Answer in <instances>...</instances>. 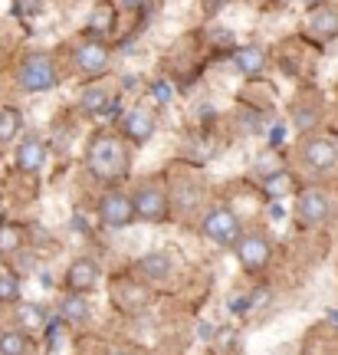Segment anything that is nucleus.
Here are the masks:
<instances>
[{
	"label": "nucleus",
	"instance_id": "obj_1",
	"mask_svg": "<svg viewBox=\"0 0 338 355\" xmlns=\"http://www.w3.org/2000/svg\"><path fill=\"white\" fill-rule=\"evenodd\" d=\"M89 175L99 181H118L128 175V148L125 141L112 132H96L86 148Z\"/></svg>",
	"mask_w": 338,
	"mask_h": 355
},
{
	"label": "nucleus",
	"instance_id": "obj_2",
	"mask_svg": "<svg viewBox=\"0 0 338 355\" xmlns=\"http://www.w3.org/2000/svg\"><path fill=\"white\" fill-rule=\"evenodd\" d=\"M56 63H53L50 53H26L20 66H17V86L20 92H46L56 86Z\"/></svg>",
	"mask_w": 338,
	"mask_h": 355
},
{
	"label": "nucleus",
	"instance_id": "obj_3",
	"mask_svg": "<svg viewBox=\"0 0 338 355\" xmlns=\"http://www.w3.org/2000/svg\"><path fill=\"white\" fill-rule=\"evenodd\" d=\"M73 66L79 76L86 79H99L109 73V66H112V53L109 46L102 43V40H82L73 53Z\"/></svg>",
	"mask_w": 338,
	"mask_h": 355
},
{
	"label": "nucleus",
	"instance_id": "obj_4",
	"mask_svg": "<svg viewBox=\"0 0 338 355\" xmlns=\"http://www.w3.org/2000/svg\"><path fill=\"white\" fill-rule=\"evenodd\" d=\"M201 234L213 243H237L240 241V217L230 207H211L201 220Z\"/></svg>",
	"mask_w": 338,
	"mask_h": 355
},
{
	"label": "nucleus",
	"instance_id": "obj_5",
	"mask_svg": "<svg viewBox=\"0 0 338 355\" xmlns=\"http://www.w3.org/2000/svg\"><path fill=\"white\" fill-rule=\"evenodd\" d=\"M132 204H135V217L148 220V224H158V220L168 217V191L161 184H154V181H145L135 191Z\"/></svg>",
	"mask_w": 338,
	"mask_h": 355
},
{
	"label": "nucleus",
	"instance_id": "obj_6",
	"mask_svg": "<svg viewBox=\"0 0 338 355\" xmlns=\"http://www.w3.org/2000/svg\"><path fill=\"white\" fill-rule=\"evenodd\" d=\"M132 217H135V204H132V198L122 194V191H112V194H105L99 201V220L105 227L122 230L132 224Z\"/></svg>",
	"mask_w": 338,
	"mask_h": 355
},
{
	"label": "nucleus",
	"instance_id": "obj_7",
	"mask_svg": "<svg viewBox=\"0 0 338 355\" xmlns=\"http://www.w3.org/2000/svg\"><path fill=\"white\" fill-rule=\"evenodd\" d=\"M328 211H332V201H328L326 191L319 188H305L296 201V217H299L302 227H319L328 217Z\"/></svg>",
	"mask_w": 338,
	"mask_h": 355
},
{
	"label": "nucleus",
	"instance_id": "obj_8",
	"mask_svg": "<svg viewBox=\"0 0 338 355\" xmlns=\"http://www.w3.org/2000/svg\"><path fill=\"white\" fill-rule=\"evenodd\" d=\"M233 250H237V260L250 273H256V270H263L266 263H269V254H273V247H269V241H266L263 234H240V241L233 243Z\"/></svg>",
	"mask_w": 338,
	"mask_h": 355
},
{
	"label": "nucleus",
	"instance_id": "obj_9",
	"mask_svg": "<svg viewBox=\"0 0 338 355\" xmlns=\"http://www.w3.org/2000/svg\"><path fill=\"white\" fill-rule=\"evenodd\" d=\"M122 135H125L128 141H135V145H145V141L154 135V115H151V109H145V105L128 109V112L122 115Z\"/></svg>",
	"mask_w": 338,
	"mask_h": 355
},
{
	"label": "nucleus",
	"instance_id": "obj_10",
	"mask_svg": "<svg viewBox=\"0 0 338 355\" xmlns=\"http://www.w3.org/2000/svg\"><path fill=\"white\" fill-rule=\"evenodd\" d=\"M302 162H305V168H312V171H328V168L338 162V145L332 139L315 135V139L305 141V148H302Z\"/></svg>",
	"mask_w": 338,
	"mask_h": 355
},
{
	"label": "nucleus",
	"instance_id": "obj_11",
	"mask_svg": "<svg viewBox=\"0 0 338 355\" xmlns=\"http://www.w3.org/2000/svg\"><path fill=\"white\" fill-rule=\"evenodd\" d=\"M13 162H17V168H20L24 175H37L39 168L46 165V145H43V139H37V135H26V139L17 145Z\"/></svg>",
	"mask_w": 338,
	"mask_h": 355
},
{
	"label": "nucleus",
	"instance_id": "obj_12",
	"mask_svg": "<svg viewBox=\"0 0 338 355\" xmlns=\"http://www.w3.org/2000/svg\"><path fill=\"white\" fill-rule=\"evenodd\" d=\"M233 69H237L240 76H260L266 69V50L263 46H256V43H250V46H240V50H233Z\"/></svg>",
	"mask_w": 338,
	"mask_h": 355
},
{
	"label": "nucleus",
	"instance_id": "obj_13",
	"mask_svg": "<svg viewBox=\"0 0 338 355\" xmlns=\"http://www.w3.org/2000/svg\"><path fill=\"white\" fill-rule=\"evenodd\" d=\"M66 283H69V290L73 293H82V296H86L89 290H96V286H99V266L82 257V260H75V263L69 266Z\"/></svg>",
	"mask_w": 338,
	"mask_h": 355
},
{
	"label": "nucleus",
	"instance_id": "obj_14",
	"mask_svg": "<svg viewBox=\"0 0 338 355\" xmlns=\"http://www.w3.org/2000/svg\"><path fill=\"white\" fill-rule=\"evenodd\" d=\"M309 30L319 40H335L338 37V10L335 7H319L309 17Z\"/></svg>",
	"mask_w": 338,
	"mask_h": 355
},
{
	"label": "nucleus",
	"instance_id": "obj_15",
	"mask_svg": "<svg viewBox=\"0 0 338 355\" xmlns=\"http://www.w3.org/2000/svg\"><path fill=\"white\" fill-rule=\"evenodd\" d=\"M112 30H115V7H109V3H99L96 10L89 13L86 33L96 40V37H109Z\"/></svg>",
	"mask_w": 338,
	"mask_h": 355
},
{
	"label": "nucleus",
	"instance_id": "obj_16",
	"mask_svg": "<svg viewBox=\"0 0 338 355\" xmlns=\"http://www.w3.org/2000/svg\"><path fill=\"white\" fill-rule=\"evenodd\" d=\"M17 326L24 332H39L46 329V313L37 303H20L17 306Z\"/></svg>",
	"mask_w": 338,
	"mask_h": 355
},
{
	"label": "nucleus",
	"instance_id": "obj_17",
	"mask_svg": "<svg viewBox=\"0 0 338 355\" xmlns=\"http://www.w3.org/2000/svg\"><path fill=\"white\" fill-rule=\"evenodd\" d=\"M138 270H141L148 279H168L171 277V270H175V263H171V257L168 254L154 250V254H148L141 263H138Z\"/></svg>",
	"mask_w": 338,
	"mask_h": 355
},
{
	"label": "nucleus",
	"instance_id": "obj_18",
	"mask_svg": "<svg viewBox=\"0 0 338 355\" xmlns=\"http://www.w3.org/2000/svg\"><path fill=\"white\" fill-rule=\"evenodd\" d=\"M109 102H112V92H109V89H105V86H92V89H86V92H82L79 109H82L86 115H99Z\"/></svg>",
	"mask_w": 338,
	"mask_h": 355
},
{
	"label": "nucleus",
	"instance_id": "obj_19",
	"mask_svg": "<svg viewBox=\"0 0 338 355\" xmlns=\"http://www.w3.org/2000/svg\"><path fill=\"white\" fill-rule=\"evenodd\" d=\"M60 313H63L66 322H73V326H82V322L89 319V303L82 300V293H73V296H66V300H63Z\"/></svg>",
	"mask_w": 338,
	"mask_h": 355
},
{
	"label": "nucleus",
	"instance_id": "obj_20",
	"mask_svg": "<svg viewBox=\"0 0 338 355\" xmlns=\"http://www.w3.org/2000/svg\"><path fill=\"white\" fill-rule=\"evenodd\" d=\"M20 125H24V119H20V112H17L13 105H3V109H0V141L17 139V132H20Z\"/></svg>",
	"mask_w": 338,
	"mask_h": 355
},
{
	"label": "nucleus",
	"instance_id": "obj_21",
	"mask_svg": "<svg viewBox=\"0 0 338 355\" xmlns=\"http://www.w3.org/2000/svg\"><path fill=\"white\" fill-rule=\"evenodd\" d=\"M30 343H26L24 332H0V355H26Z\"/></svg>",
	"mask_w": 338,
	"mask_h": 355
},
{
	"label": "nucleus",
	"instance_id": "obj_22",
	"mask_svg": "<svg viewBox=\"0 0 338 355\" xmlns=\"http://www.w3.org/2000/svg\"><path fill=\"white\" fill-rule=\"evenodd\" d=\"M122 296H125V300H122V306H128V309H141V306L148 303V293L141 290V286H135V283H128V286H122Z\"/></svg>",
	"mask_w": 338,
	"mask_h": 355
},
{
	"label": "nucleus",
	"instance_id": "obj_23",
	"mask_svg": "<svg viewBox=\"0 0 338 355\" xmlns=\"http://www.w3.org/2000/svg\"><path fill=\"white\" fill-rule=\"evenodd\" d=\"M24 247V241H20V230L17 227H3L0 230V254H17Z\"/></svg>",
	"mask_w": 338,
	"mask_h": 355
},
{
	"label": "nucleus",
	"instance_id": "obj_24",
	"mask_svg": "<svg viewBox=\"0 0 338 355\" xmlns=\"http://www.w3.org/2000/svg\"><path fill=\"white\" fill-rule=\"evenodd\" d=\"M17 300H20V283H17V277L3 273L0 277V303H17Z\"/></svg>",
	"mask_w": 338,
	"mask_h": 355
},
{
	"label": "nucleus",
	"instance_id": "obj_25",
	"mask_svg": "<svg viewBox=\"0 0 338 355\" xmlns=\"http://www.w3.org/2000/svg\"><path fill=\"white\" fill-rule=\"evenodd\" d=\"M171 96H175V92H171V83H168V79H158V83L151 86V99L158 102V105H168Z\"/></svg>",
	"mask_w": 338,
	"mask_h": 355
},
{
	"label": "nucleus",
	"instance_id": "obj_26",
	"mask_svg": "<svg viewBox=\"0 0 338 355\" xmlns=\"http://www.w3.org/2000/svg\"><path fill=\"white\" fill-rule=\"evenodd\" d=\"M315 122H319V112H315V109H305V105H302V109H296V128H302V132H305V128H312Z\"/></svg>",
	"mask_w": 338,
	"mask_h": 355
},
{
	"label": "nucleus",
	"instance_id": "obj_27",
	"mask_svg": "<svg viewBox=\"0 0 338 355\" xmlns=\"http://www.w3.org/2000/svg\"><path fill=\"white\" fill-rule=\"evenodd\" d=\"M46 343H50V349H56V345L63 343V322L60 319L46 322Z\"/></svg>",
	"mask_w": 338,
	"mask_h": 355
},
{
	"label": "nucleus",
	"instance_id": "obj_28",
	"mask_svg": "<svg viewBox=\"0 0 338 355\" xmlns=\"http://www.w3.org/2000/svg\"><path fill=\"white\" fill-rule=\"evenodd\" d=\"M250 306H253L250 296H233V300H230V313H247Z\"/></svg>",
	"mask_w": 338,
	"mask_h": 355
},
{
	"label": "nucleus",
	"instance_id": "obj_29",
	"mask_svg": "<svg viewBox=\"0 0 338 355\" xmlns=\"http://www.w3.org/2000/svg\"><path fill=\"white\" fill-rule=\"evenodd\" d=\"M115 115H118V99H112V102H109V105H105V109H102V112H99V119H109V122H112Z\"/></svg>",
	"mask_w": 338,
	"mask_h": 355
},
{
	"label": "nucleus",
	"instance_id": "obj_30",
	"mask_svg": "<svg viewBox=\"0 0 338 355\" xmlns=\"http://www.w3.org/2000/svg\"><path fill=\"white\" fill-rule=\"evenodd\" d=\"M118 3V10H135V7H141V0H115Z\"/></svg>",
	"mask_w": 338,
	"mask_h": 355
},
{
	"label": "nucleus",
	"instance_id": "obj_31",
	"mask_svg": "<svg viewBox=\"0 0 338 355\" xmlns=\"http://www.w3.org/2000/svg\"><path fill=\"white\" fill-rule=\"evenodd\" d=\"M269 139H273V145H279V141H283V125H276V128H273V135H269Z\"/></svg>",
	"mask_w": 338,
	"mask_h": 355
},
{
	"label": "nucleus",
	"instance_id": "obj_32",
	"mask_svg": "<svg viewBox=\"0 0 338 355\" xmlns=\"http://www.w3.org/2000/svg\"><path fill=\"white\" fill-rule=\"evenodd\" d=\"M112 355H132V352H112Z\"/></svg>",
	"mask_w": 338,
	"mask_h": 355
},
{
	"label": "nucleus",
	"instance_id": "obj_33",
	"mask_svg": "<svg viewBox=\"0 0 338 355\" xmlns=\"http://www.w3.org/2000/svg\"><path fill=\"white\" fill-rule=\"evenodd\" d=\"M305 3H315V0H305Z\"/></svg>",
	"mask_w": 338,
	"mask_h": 355
}]
</instances>
